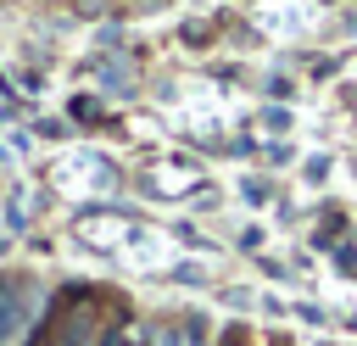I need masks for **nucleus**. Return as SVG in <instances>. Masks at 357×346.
Returning a JSON list of instances; mask_svg holds the SVG:
<instances>
[{
  "mask_svg": "<svg viewBox=\"0 0 357 346\" xmlns=\"http://www.w3.org/2000/svg\"><path fill=\"white\" fill-rule=\"evenodd\" d=\"M33 318V290L17 273H0V346H11Z\"/></svg>",
  "mask_w": 357,
  "mask_h": 346,
  "instance_id": "obj_1",
  "label": "nucleus"
},
{
  "mask_svg": "<svg viewBox=\"0 0 357 346\" xmlns=\"http://www.w3.org/2000/svg\"><path fill=\"white\" fill-rule=\"evenodd\" d=\"M100 346H151V340H139V329L128 324L123 335H100Z\"/></svg>",
  "mask_w": 357,
  "mask_h": 346,
  "instance_id": "obj_2",
  "label": "nucleus"
},
{
  "mask_svg": "<svg viewBox=\"0 0 357 346\" xmlns=\"http://www.w3.org/2000/svg\"><path fill=\"white\" fill-rule=\"evenodd\" d=\"M151 346H184V340H178V329H156V335H151Z\"/></svg>",
  "mask_w": 357,
  "mask_h": 346,
  "instance_id": "obj_3",
  "label": "nucleus"
},
{
  "mask_svg": "<svg viewBox=\"0 0 357 346\" xmlns=\"http://www.w3.org/2000/svg\"><path fill=\"white\" fill-rule=\"evenodd\" d=\"M335 257H340V268H346V273H357V251H351V246H340Z\"/></svg>",
  "mask_w": 357,
  "mask_h": 346,
  "instance_id": "obj_4",
  "label": "nucleus"
}]
</instances>
